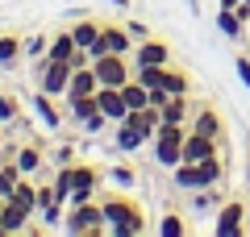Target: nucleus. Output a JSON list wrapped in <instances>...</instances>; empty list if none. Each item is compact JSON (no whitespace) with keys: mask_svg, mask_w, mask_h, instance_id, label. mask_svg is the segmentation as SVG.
Listing matches in <instances>:
<instances>
[{"mask_svg":"<svg viewBox=\"0 0 250 237\" xmlns=\"http://www.w3.org/2000/svg\"><path fill=\"white\" fill-rule=\"evenodd\" d=\"M100 208H104V233H113V237H138V233H146L142 208H138L134 200H125L121 192H117V196H104Z\"/></svg>","mask_w":250,"mask_h":237,"instance_id":"nucleus-1","label":"nucleus"},{"mask_svg":"<svg viewBox=\"0 0 250 237\" xmlns=\"http://www.w3.org/2000/svg\"><path fill=\"white\" fill-rule=\"evenodd\" d=\"M62 233H71V237H96V233H104V208H100L96 200H88V204H67Z\"/></svg>","mask_w":250,"mask_h":237,"instance_id":"nucleus-2","label":"nucleus"},{"mask_svg":"<svg viewBox=\"0 0 250 237\" xmlns=\"http://www.w3.org/2000/svg\"><path fill=\"white\" fill-rule=\"evenodd\" d=\"M192 125H159V133H154V162H159L163 171H175L179 162H184V138Z\"/></svg>","mask_w":250,"mask_h":237,"instance_id":"nucleus-3","label":"nucleus"},{"mask_svg":"<svg viewBox=\"0 0 250 237\" xmlns=\"http://www.w3.org/2000/svg\"><path fill=\"white\" fill-rule=\"evenodd\" d=\"M92 71H96L100 88H121L134 79V59L129 54H100V59H92Z\"/></svg>","mask_w":250,"mask_h":237,"instance_id":"nucleus-4","label":"nucleus"},{"mask_svg":"<svg viewBox=\"0 0 250 237\" xmlns=\"http://www.w3.org/2000/svg\"><path fill=\"white\" fill-rule=\"evenodd\" d=\"M71 62H50V59H38V92L62 100L67 96V83H71Z\"/></svg>","mask_w":250,"mask_h":237,"instance_id":"nucleus-5","label":"nucleus"},{"mask_svg":"<svg viewBox=\"0 0 250 237\" xmlns=\"http://www.w3.org/2000/svg\"><path fill=\"white\" fill-rule=\"evenodd\" d=\"M246 204H242V200H229V204H221V208H217V237H238V233H246V220H242V217H246Z\"/></svg>","mask_w":250,"mask_h":237,"instance_id":"nucleus-6","label":"nucleus"},{"mask_svg":"<svg viewBox=\"0 0 250 237\" xmlns=\"http://www.w3.org/2000/svg\"><path fill=\"white\" fill-rule=\"evenodd\" d=\"M129 59H134V67H167L171 50H167V42H159V38H142Z\"/></svg>","mask_w":250,"mask_h":237,"instance_id":"nucleus-7","label":"nucleus"},{"mask_svg":"<svg viewBox=\"0 0 250 237\" xmlns=\"http://www.w3.org/2000/svg\"><path fill=\"white\" fill-rule=\"evenodd\" d=\"M13 233H34L29 212L17 208L13 200H0V237H13Z\"/></svg>","mask_w":250,"mask_h":237,"instance_id":"nucleus-8","label":"nucleus"},{"mask_svg":"<svg viewBox=\"0 0 250 237\" xmlns=\"http://www.w3.org/2000/svg\"><path fill=\"white\" fill-rule=\"evenodd\" d=\"M217 150H221L217 138H205V133L188 129V138H184V162H205V158H213Z\"/></svg>","mask_w":250,"mask_h":237,"instance_id":"nucleus-9","label":"nucleus"},{"mask_svg":"<svg viewBox=\"0 0 250 237\" xmlns=\"http://www.w3.org/2000/svg\"><path fill=\"white\" fill-rule=\"evenodd\" d=\"M96 100H100V113H104V117H108L113 125L129 117V104H125L121 88H96Z\"/></svg>","mask_w":250,"mask_h":237,"instance_id":"nucleus-10","label":"nucleus"},{"mask_svg":"<svg viewBox=\"0 0 250 237\" xmlns=\"http://www.w3.org/2000/svg\"><path fill=\"white\" fill-rule=\"evenodd\" d=\"M96 88H100V79H96V71H92V67H75V71H71V83H67V96H62V100H80V96H96Z\"/></svg>","mask_w":250,"mask_h":237,"instance_id":"nucleus-11","label":"nucleus"},{"mask_svg":"<svg viewBox=\"0 0 250 237\" xmlns=\"http://www.w3.org/2000/svg\"><path fill=\"white\" fill-rule=\"evenodd\" d=\"M100 46L108 54H134V38L125 25H100Z\"/></svg>","mask_w":250,"mask_h":237,"instance_id":"nucleus-12","label":"nucleus"},{"mask_svg":"<svg viewBox=\"0 0 250 237\" xmlns=\"http://www.w3.org/2000/svg\"><path fill=\"white\" fill-rule=\"evenodd\" d=\"M146 141H150V138H146V133L138 129L129 117H125V121H117V154H134V150H142Z\"/></svg>","mask_w":250,"mask_h":237,"instance_id":"nucleus-13","label":"nucleus"},{"mask_svg":"<svg viewBox=\"0 0 250 237\" xmlns=\"http://www.w3.org/2000/svg\"><path fill=\"white\" fill-rule=\"evenodd\" d=\"M192 129L205 133V138H217V141H221V133H225L221 113H217V108H196V113H192Z\"/></svg>","mask_w":250,"mask_h":237,"instance_id":"nucleus-14","label":"nucleus"},{"mask_svg":"<svg viewBox=\"0 0 250 237\" xmlns=\"http://www.w3.org/2000/svg\"><path fill=\"white\" fill-rule=\"evenodd\" d=\"M29 104H34V113L42 117L46 129H62V117H59V108H54V96H46V92H34V96H29Z\"/></svg>","mask_w":250,"mask_h":237,"instance_id":"nucleus-15","label":"nucleus"},{"mask_svg":"<svg viewBox=\"0 0 250 237\" xmlns=\"http://www.w3.org/2000/svg\"><path fill=\"white\" fill-rule=\"evenodd\" d=\"M13 204H17V208H25L29 217H38V183H29L25 175L17 179V187H13V196H9Z\"/></svg>","mask_w":250,"mask_h":237,"instance_id":"nucleus-16","label":"nucleus"},{"mask_svg":"<svg viewBox=\"0 0 250 237\" xmlns=\"http://www.w3.org/2000/svg\"><path fill=\"white\" fill-rule=\"evenodd\" d=\"M71 38H75V46L92 50V46L100 42V21H92V17H80V21L71 25Z\"/></svg>","mask_w":250,"mask_h":237,"instance_id":"nucleus-17","label":"nucleus"},{"mask_svg":"<svg viewBox=\"0 0 250 237\" xmlns=\"http://www.w3.org/2000/svg\"><path fill=\"white\" fill-rule=\"evenodd\" d=\"M71 54H75V38H71V29H62V34L50 38V50H46V59H50V62H67Z\"/></svg>","mask_w":250,"mask_h":237,"instance_id":"nucleus-18","label":"nucleus"},{"mask_svg":"<svg viewBox=\"0 0 250 237\" xmlns=\"http://www.w3.org/2000/svg\"><path fill=\"white\" fill-rule=\"evenodd\" d=\"M38 217H42L46 229H62V217H67V204H59L54 196H46L42 204H38Z\"/></svg>","mask_w":250,"mask_h":237,"instance_id":"nucleus-19","label":"nucleus"},{"mask_svg":"<svg viewBox=\"0 0 250 237\" xmlns=\"http://www.w3.org/2000/svg\"><path fill=\"white\" fill-rule=\"evenodd\" d=\"M184 121H192V104H188V96H171L163 108V125H184Z\"/></svg>","mask_w":250,"mask_h":237,"instance_id":"nucleus-20","label":"nucleus"},{"mask_svg":"<svg viewBox=\"0 0 250 237\" xmlns=\"http://www.w3.org/2000/svg\"><path fill=\"white\" fill-rule=\"evenodd\" d=\"M163 88H167L171 96H188V92H192V79H188L179 67H171V62H167V67H163Z\"/></svg>","mask_w":250,"mask_h":237,"instance_id":"nucleus-21","label":"nucleus"},{"mask_svg":"<svg viewBox=\"0 0 250 237\" xmlns=\"http://www.w3.org/2000/svg\"><path fill=\"white\" fill-rule=\"evenodd\" d=\"M13 162H17L21 175H34V171H42V150H38V146H17Z\"/></svg>","mask_w":250,"mask_h":237,"instance_id":"nucleus-22","label":"nucleus"},{"mask_svg":"<svg viewBox=\"0 0 250 237\" xmlns=\"http://www.w3.org/2000/svg\"><path fill=\"white\" fill-rule=\"evenodd\" d=\"M217 29H221L229 42H242V29H246V21H242L233 9H221V13H217Z\"/></svg>","mask_w":250,"mask_h":237,"instance_id":"nucleus-23","label":"nucleus"},{"mask_svg":"<svg viewBox=\"0 0 250 237\" xmlns=\"http://www.w3.org/2000/svg\"><path fill=\"white\" fill-rule=\"evenodd\" d=\"M121 96H125V104H129V113H134V108H146V104H150V88H146V83H138V79L121 83Z\"/></svg>","mask_w":250,"mask_h":237,"instance_id":"nucleus-24","label":"nucleus"},{"mask_svg":"<svg viewBox=\"0 0 250 237\" xmlns=\"http://www.w3.org/2000/svg\"><path fill=\"white\" fill-rule=\"evenodd\" d=\"M67 113H71V121H88V117H96L100 113V100L96 96H80V100H67Z\"/></svg>","mask_w":250,"mask_h":237,"instance_id":"nucleus-25","label":"nucleus"},{"mask_svg":"<svg viewBox=\"0 0 250 237\" xmlns=\"http://www.w3.org/2000/svg\"><path fill=\"white\" fill-rule=\"evenodd\" d=\"M25 54V42L21 38H13V34H0V67H13V62Z\"/></svg>","mask_w":250,"mask_h":237,"instance_id":"nucleus-26","label":"nucleus"},{"mask_svg":"<svg viewBox=\"0 0 250 237\" xmlns=\"http://www.w3.org/2000/svg\"><path fill=\"white\" fill-rule=\"evenodd\" d=\"M196 167H200V179H205V187H217V183H221V179H225V162H221V158H205V162H196Z\"/></svg>","mask_w":250,"mask_h":237,"instance_id":"nucleus-27","label":"nucleus"},{"mask_svg":"<svg viewBox=\"0 0 250 237\" xmlns=\"http://www.w3.org/2000/svg\"><path fill=\"white\" fill-rule=\"evenodd\" d=\"M17 179H21V171H17V162H0V200H9L13 196V187H17Z\"/></svg>","mask_w":250,"mask_h":237,"instance_id":"nucleus-28","label":"nucleus"},{"mask_svg":"<svg viewBox=\"0 0 250 237\" xmlns=\"http://www.w3.org/2000/svg\"><path fill=\"white\" fill-rule=\"evenodd\" d=\"M184 217H179V212H167V217L159 220V237H184Z\"/></svg>","mask_w":250,"mask_h":237,"instance_id":"nucleus-29","label":"nucleus"},{"mask_svg":"<svg viewBox=\"0 0 250 237\" xmlns=\"http://www.w3.org/2000/svg\"><path fill=\"white\" fill-rule=\"evenodd\" d=\"M108 179H113V183L121 187V192H125V187H134V183H138L134 167H113V171H108Z\"/></svg>","mask_w":250,"mask_h":237,"instance_id":"nucleus-30","label":"nucleus"},{"mask_svg":"<svg viewBox=\"0 0 250 237\" xmlns=\"http://www.w3.org/2000/svg\"><path fill=\"white\" fill-rule=\"evenodd\" d=\"M17 113H21V104L13 96H0V125H13L17 121Z\"/></svg>","mask_w":250,"mask_h":237,"instance_id":"nucleus-31","label":"nucleus"},{"mask_svg":"<svg viewBox=\"0 0 250 237\" xmlns=\"http://www.w3.org/2000/svg\"><path fill=\"white\" fill-rule=\"evenodd\" d=\"M46 50H50V38H42V34H34V38L25 42V54H29V59H46Z\"/></svg>","mask_w":250,"mask_h":237,"instance_id":"nucleus-32","label":"nucleus"},{"mask_svg":"<svg viewBox=\"0 0 250 237\" xmlns=\"http://www.w3.org/2000/svg\"><path fill=\"white\" fill-rule=\"evenodd\" d=\"M71 162H75V146H71V141L54 146V167H71Z\"/></svg>","mask_w":250,"mask_h":237,"instance_id":"nucleus-33","label":"nucleus"},{"mask_svg":"<svg viewBox=\"0 0 250 237\" xmlns=\"http://www.w3.org/2000/svg\"><path fill=\"white\" fill-rule=\"evenodd\" d=\"M233 71H238V79H242V88L250 92V59H246V54H238V59H233Z\"/></svg>","mask_w":250,"mask_h":237,"instance_id":"nucleus-34","label":"nucleus"},{"mask_svg":"<svg viewBox=\"0 0 250 237\" xmlns=\"http://www.w3.org/2000/svg\"><path fill=\"white\" fill-rule=\"evenodd\" d=\"M121 25L129 29V38H134V42H142V38H150V34H146V25H142V21H134V17H125Z\"/></svg>","mask_w":250,"mask_h":237,"instance_id":"nucleus-35","label":"nucleus"},{"mask_svg":"<svg viewBox=\"0 0 250 237\" xmlns=\"http://www.w3.org/2000/svg\"><path fill=\"white\" fill-rule=\"evenodd\" d=\"M238 4H242V0H221V9H238Z\"/></svg>","mask_w":250,"mask_h":237,"instance_id":"nucleus-36","label":"nucleus"},{"mask_svg":"<svg viewBox=\"0 0 250 237\" xmlns=\"http://www.w3.org/2000/svg\"><path fill=\"white\" fill-rule=\"evenodd\" d=\"M0 150H4V133H0Z\"/></svg>","mask_w":250,"mask_h":237,"instance_id":"nucleus-37","label":"nucleus"},{"mask_svg":"<svg viewBox=\"0 0 250 237\" xmlns=\"http://www.w3.org/2000/svg\"><path fill=\"white\" fill-rule=\"evenodd\" d=\"M246 175H250V158H246Z\"/></svg>","mask_w":250,"mask_h":237,"instance_id":"nucleus-38","label":"nucleus"},{"mask_svg":"<svg viewBox=\"0 0 250 237\" xmlns=\"http://www.w3.org/2000/svg\"><path fill=\"white\" fill-rule=\"evenodd\" d=\"M246 4H250V0H246Z\"/></svg>","mask_w":250,"mask_h":237,"instance_id":"nucleus-39","label":"nucleus"},{"mask_svg":"<svg viewBox=\"0 0 250 237\" xmlns=\"http://www.w3.org/2000/svg\"><path fill=\"white\" fill-rule=\"evenodd\" d=\"M246 233H250V229H246Z\"/></svg>","mask_w":250,"mask_h":237,"instance_id":"nucleus-40","label":"nucleus"}]
</instances>
